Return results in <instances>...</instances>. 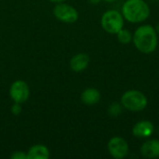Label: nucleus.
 I'll return each instance as SVG.
<instances>
[{"label":"nucleus","instance_id":"f257e3e1","mask_svg":"<svg viewBox=\"0 0 159 159\" xmlns=\"http://www.w3.org/2000/svg\"><path fill=\"white\" fill-rule=\"evenodd\" d=\"M132 43L141 53H153L158 46V34L156 28L150 24L139 26L133 33Z\"/></svg>","mask_w":159,"mask_h":159},{"label":"nucleus","instance_id":"f03ea898","mask_svg":"<svg viewBox=\"0 0 159 159\" xmlns=\"http://www.w3.org/2000/svg\"><path fill=\"white\" fill-rule=\"evenodd\" d=\"M121 13L125 20L130 23H142L150 17L151 9L144 0H126Z\"/></svg>","mask_w":159,"mask_h":159},{"label":"nucleus","instance_id":"7ed1b4c3","mask_svg":"<svg viewBox=\"0 0 159 159\" xmlns=\"http://www.w3.org/2000/svg\"><path fill=\"white\" fill-rule=\"evenodd\" d=\"M120 103L123 108L130 112L143 111L148 105V99L146 95L138 89H129L125 91L121 98Z\"/></svg>","mask_w":159,"mask_h":159},{"label":"nucleus","instance_id":"20e7f679","mask_svg":"<svg viewBox=\"0 0 159 159\" xmlns=\"http://www.w3.org/2000/svg\"><path fill=\"white\" fill-rule=\"evenodd\" d=\"M125 19L121 11L110 9L105 11L101 18V25L102 29L110 34H116L122 28H124Z\"/></svg>","mask_w":159,"mask_h":159},{"label":"nucleus","instance_id":"39448f33","mask_svg":"<svg viewBox=\"0 0 159 159\" xmlns=\"http://www.w3.org/2000/svg\"><path fill=\"white\" fill-rule=\"evenodd\" d=\"M55 18L65 23H74L78 20V11L75 7L66 3H58L53 8Z\"/></svg>","mask_w":159,"mask_h":159},{"label":"nucleus","instance_id":"423d86ee","mask_svg":"<svg viewBox=\"0 0 159 159\" xmlns=\"http://www.w3.org/2000/svg\"><path fill=\"white\" fill-rule=\"evenodd\" d=\"M107 149L110 156L116 159L126 158L129 154L128 142L120 136L111 138L107 143Z\"/></svg>","mask_w":159,"mask_h":159},{"label":"nucleus","instance_id":"0eeeda50","mask_svg":"<svg viewBox=\"0 0 159 159\" xmlns=\"http://www.w3.org/2000/svg\"><path fill=\"white\" fill-rule=\"evenodd\" d=\"M9 96L14 102L24 103L30 97V88L23 80L14 81L9 88Z\"/></svg>","mask_w":159,"mask_h":159},{"label":"nucleus","instance_id":"6e6552de","mask_svg":"<svg viewBox=\"0 0 159 159\" xmlns=\"http://www.w3.org/2000/svg\"><path fill=\"white\" fill-rule=\"evenodd\" d=\"M155 132V126L150 120H141L132 128V135L139 139H148Z\"/></svg>","mask_w":159,"mask_h":159},{"label":"nucleus","instance_id":"1a4fd4ad","mask_svg":"<svg viewBox=\"0 0 159 159\" xmlns=\"http://www.w3.org/2000/svg\"><path fill=\"white\" fill-rule=\"evenodd\" d=\"M141 155L148 159L159 157V139H149L141 146Z\"/></svg>","mask_w":159,"mask_h":159},{"label":"nucleus","instance_id":"9d476101","mask_svg":"<svg viewBox=\"0 0 159 159\" xmlns=\"http://www.w3.org/2000/svg\"><path fill=\"white\" fill-rule=\"evenodd\" d=\"M89 61H90V59L88 54L77 53L72 57V59L70 61V68L72 71H74L75 73L84 72L88 68Z\"/></svg>","mask_w":159,"mask_h":159},{"label":"nucleus","instance_id":"9b49d317","mask_svg":"<svg viewBox=\"0 0 159 159\" xmlns=\"http://www.w3.org/2000/svg\"><path fill=\"white\" fill-rule=\"evenodd\" d=\"M101 92L95 88H88L81 93V102L86 105H95L101 101Z\"/></svg>","mask_w":159,"mask_h":159},{"label":"nucleus","instance_id":"f8f14e48","mask_svg":"<svg viewBox=\"0 0 159 159\" xmlns=\"http://www.w3.org/2000/svg\"><path fill=\"white\" fill-rule=\"evenodd\" d=\"M49 150L43 144H34L27 152L28 159H48Z\"/></svg>","mask_w":159,"mask_h":159},{"label":"nucleus","instance_id":"ddd939ff","mask_svg":"<svg viewBox=\"0 0 159 159\" xmlns=\"http://www.w3.org/2000/svg\"><path fill=\"white\" fill-rule=\"evenodd\" d=\"M116 35L117 37L118 42L123 45H128L132 42L133 33H131L129 30H128L126 28H122Z\"/></svg>","mask_w":159,"mask_h":159},{"label":"nucleus","instance_id":"4468645a","mask_svg":"<svg viewBox=\"0 0 159 159\" xmlns=\"http://www.w3.org/2000/svg\"><path fill=\"white\" fill-rule=\"evenodd\" d=\"M123 106L120 102H113L109 105L108 109H107V112H108V115L112 117H117L119 116L122 112H123Z\"/></svg>","mask_w":159,"mask_h":159},{"label":"nucleus","instance_id":"2eb2a0df","mask_svg":"<svg viewBox=\"0 0 159 159\" xmlns=\"http://www.w3.org/2000/svg\"><path fill=\"white\" fill-rule=\"evenodd\" d=\"M11 159H28L27 158V153H23L21 151H16L13 152L10 156Z\"/></svg>","mask_w":159,"mask_h":159},{"label":"nucleus","instance_id":"dca6fc26","mask_svg":"<svg viewBox=\"0 0 159 159\" xmlns=\"http://www.w3.org/2000/svg\"><path fill=\"white\" fill-rule=\"evenodd\" d=\"M22 111V108L20 106V103H18V102H14L13 105L11 106V113L14 115V116H19Z\"/></svg>","mask_w":159,"mask_h":159},{"label":"nucleus","instance_id":"f3484780","mask_svg":"<svg viewBox=\"0 0 159 159\" xmlns=\"http://www.w3.org/2000/svg\"><path fill=\"white\" fill-rule=\"evenodd\" d=\"M89 4H91V5H98L99 3L102 2V0H89Z\"/></svg>","mask_w":159,"mask_h":159},{"label":"nucleus","instance_id":"a211bd4d","mask_svg":"<svg viewBox=\"0 0 159 159\" xmlns=\"http://www.w3.org/2000/svg\"><path fill=\"white\" fill-rule=\"evenodd\" d=\"M50 2H52V3H55V4H58V3H62V2H64L65 0H49Z\"/></svg>","mask_w":159,"mask_h":159},{"label":"nucleus","instance_id":"6ab92c4d","mask_svg":"<svg viewBox=\"0 0 159 159\" xmlns=\"http://www.w3.org/2000/svg\"><path fill=\"white\" fill-rule=\"evenodd\" d=\"M102 1H104L106 3H115V2H117L118 0H102Z\"/></svg>","mask_w":159,"mask_h":159},{"label":"nucleus","instance_id":"aec40b11","mask_svg":"<svg viewBox=\"0 0 159 159\" xmlns=\"http://www.w3.org/2000/svg\"><path fill=\"white\" fill-rule=\"evenodd\" d=\"M155 28H156V31H157V34H158L159 36V23H157V25Z\"/></svg>","mask_w":159,"mask_h":159},{"label":"nucleus","instance_id":"412c9836","mask_svg":"<svg viewBox=\"0 0 159 159\" xmlns=\"http://www.w3.org/2000/svg\"><path fill=\"white\" fill-rule=\"evenodd\" d=\"M157 133H158V135H159V127H158V129H157Z\"/></svg>","mask_w":159,"mask_h":159}]
</instances>
